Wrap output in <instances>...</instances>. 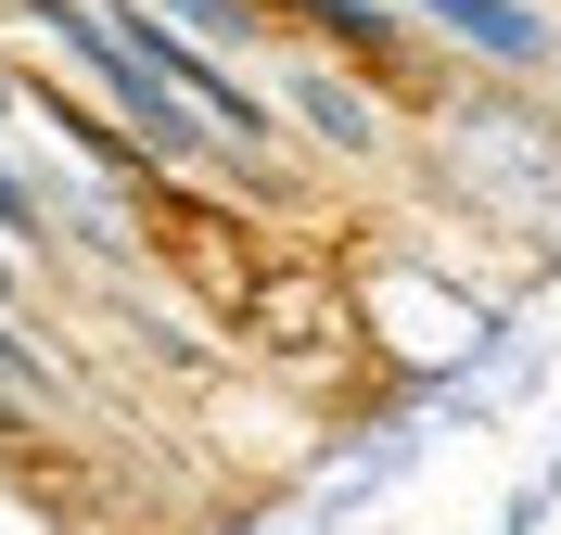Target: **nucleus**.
Returning a JSON list of instances; mask_svg holds the SVG:
<instances>
[{
    "label": "nucleus",
    "instance_id": "nucleus-2",
    "mask_svg": "<svg viewBox=\"0 0 561 535\" xmlns=\"http://www.w3.org/2000/svg\"><path fill=\"white\" fill-rule=\"evenodd\" d=\"M243 332L255 357H280V370H332L345 357V293H332V268H307V255H280L268 281L243 293Z\"/></svg>",
    "mask_w": 561,
    "mask_h": 535
},
{
    "label": "nucleus",
    "instance_id": "nucleus-1",
    "mask_svg": "<svg viewBox=\"0 0 561 535\" xmlns=\"http://www.w3.org/2000/svg\"><path fill=\"white\" fill-rule=\"evenodd\" d=\"M38 26L65 38V51H90V77H103V103L128 115V128H140L153 153H192V141H205V128H192L205 103H179V90H167L153 65H128V38H115L103 13H77V0H38Z\"/></svg>",
    "mask_w": 561,
    "mask_h": 535
},
{
    "label": "nucleus",
    "instance_id": "nucleus-5",
    "mask_svg": "<svg viewBox=\"0 0 561 535\" xmlns=\"http://www.w3.org/2000/svg\"><path fill=\"white\" fill-rule=\"evenodd\" d=\"M0 230H38V205H26V178H0Z\"/></svg>",
    "mask_w": 561,
    "mask_h": 535
},
{
    "label": "nucleus",
    "instance_id": "nucleus-4",
    "mask_svg": "<svg viewBox=\"0 0 561 535\" xmlns=\"http://www.w3.org/2000/svg\"><path fill=\"white\" fill-rule=\"evenodd\" d=\"M294 103H307V128H319V141H370V115H357V90H345V77H332V65H307V77H294Z\"/></svg>",
    "mask_w": 561,
    "mask_h": 535
},
{
    "label": "nucleus",
    "instance_id": "nucleus-3",
    "mask_svg": "<svg viewBox=\"0 0 561 535\" xmlns=\"http://www.w3.org/2000/svg\"><path fill=\"white\" fill-rule=\"evenodd\" d=\"M153 255H167L179 281L205 293L217 319H243V293L268 281V255H255V243H243V230H230L217 205H192V191H167V205H153Z\"/></svg>",
    "mask_w": 561,
    "mask_h": 535
}]
</instances>
